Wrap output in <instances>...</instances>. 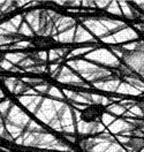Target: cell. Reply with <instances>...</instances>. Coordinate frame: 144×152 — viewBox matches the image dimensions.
<instances>
[{"label":"cell","mask_w":144,"mask_h":152,"mask_svg":"<svg viewBox=\"0 0 144 152\" xmlns=\"http://www.w3.org/2000/svg\"><path fill=\"white\" fill-rule=\"evenodd\" d=\"M125 66L133 70L135 74L144 75V45L133 51H127L124 56Z\"/></svg>","instance_id":"1"},{"label":"cell","mask_w":144,"mask_h":152,"mask_svg":"<svg viewBox=\"0 0 144 152\" xmlns=\"http://www.w3.org/2000/svg\"><path fill=\"white\" fill-rule=\"evenodd\" d=\"M60 19V15H58L56 12L52 10H40L39 13V22H38V30L37 35L39 36H50L53 30L57 21Z\"/></svg>","instance_id":"2"},{"label":"cell","mask_w":144,"mask_h":152,"mask_svg":"<svg viewBox=\"0 0 144 152\" xmlns=\"http://www.w3.org/2000/svg\"><path fill=\"white\" fill-rule=\"evenodd\" d=\"M29 121H30V119L24 114V112L20 107H18L16 105L14 104L10 107V112L7 114L6 119L4 120V122L6 124H10V126L20 128L22 130H24L27 128Z\"/></svg>","instance_id":"3"},{"label":"cell","mask_w":144,"mask_h":152,"mask_svg":"<svg viewBox=\"0 0 144 152\" xmlns=\"http://www.w3.org/2000/svg\"><path fill=\"white\" fill-rule=\"evenodd\" d=\"M19 102L24 105L30 112H35L37 110L38 103L40 102V98H37L35 96H20Z\"/></svg>","instance_id":"4"},{"label":"cell","mask_w":144,"mask_h":152,"mask_svg":"<svg viewBox=\"0 0 144 152\" xmlns=\"http://www.w3.org/2000/svg\"><path fill=\"white\" fill-rule=\"evenodd\" d=\"M0 35L2 36H12L15 37L18 35V29L15 28L10 21L4 22L0 24Z\"/></svg>","instance_id":"5"},{"label":"cell","mask_w":144,"mask_h":152,"mask_svg":"<svg viewBox=\"0 0 144 152\" xmlns=\"http://www.w3.org/2000/svg\"><path fill=\"white\" fill-rule=\"evenodd\" d=\"M26 58H27V54H24V53H6L4 59L10 61L13 65H19L20 62Z\"/></svg>","instance_id":"6"},{"label":"cell","mask_w":144,"mask_h":152,"mask_svg":"<svg viewBox=\"0 0 144 152\" xmlns=\"http://www.w3.org/2000/svg\"><path fill=\"white\" fill-rule=\"evenodd\" d=\"M99 110L98 108H95V107H89V108H86V111H84V113H83V119L86 120V121H95L97 120L98 118H99Z\"/></svg>","instance_id":"7"},{"label":"cell","mask_w":144,"mask_h":152,"mask_svg":"<svg viewBox=\"0 0 144 152\" xmlns=\"http://www.w3.org/2000/svg\"><path fill=\"white\" fill-rule=\"evenodd\" d=\"M15 8H16L15 1H2V0H0V12H1L2 15L14 10Z\"/></svg>","instance_id":"8"},{"label":"cell","mask_w":144,"mask_h":152,"mask_svg":"<svg viewBox=\"0 0 144 152\" xmlns=\"http://www.w3.org/2000/svg\"><path fill=\"white\" fill-rule=\"evenodd\" d=\"M12 106H13V103L10 102V99H5V100L0 102V115H1V118L4 120L6 119V116H7V114L10 112Z\"/></svg>","instance_id":"9"},{"label":"cell","mask_w":144,"mask_h":152,"mask_svg":"<svg viewBox=\"0 0 144 152\" xmlns=\"http://www.w3.org/2000/svg\"><path fill=\"white\" fill-rule=\"evenodd\" d=\"M0 69H4V70H8V72H14V73H21L22 69H20L15 65L10 64V61L5 60V59H1L0 60Z\"/></svg>","instance_id":"10"},{"label":"cell","mask_w":144,"mask_h":152,"mask_svg":"<svg viewBox=\"0 0 144 152\" xmlns=\"http://www.w3.org/2000/svg\"><path fill=\"white\" fill-rule=\"evenodd\" d=\"M18 34L21 35V36H27V37L34 36V31L31 30V28L29 27L26 22H22V24H21L20 28L18 29Z\"/></svg>","instance_id":"11"},{"label":"cell","mask_w":144,"mask_h":152,"mask_svg":"<svg viewBox=\"0 0 144 152\" xmlns=\"http://www.w3.org/2000/svg\"><path fill=\"white\" fill-rule=\"evenodd\" d=\"M21 40L19 36H15V37H12V36H2L0 35V48L1 46H8L10 43H16Z\"/></svg>","instance_id":"12"},{"label":"cell","mask_w":144,"mask_h":152,"mask_svg":"<svg viewBox=\"0 0 144 152\" xmlns=\"http://www.w3.org/2000/svg\"><path fill=\"white\" fill-rule=\"evenodd\" d=\"M129 146L133 149V151L138 152L144 146V140H140V138H134L129 142Z\"/></svg>","instance_id":"13"},{"label":"cell","mask_w":144,"mask_h":152,"mask_svg":"<svg viewBox=\"0 0 144 152\" xmlns=\"http://www.w3.org/2000/svg\"><path fill=\"white\" fill-rule=\"evenodd\" d=\"M2 81H4L5 86L13 94V90H14V88H15V84H16L18 80L14 78V77H2Z\"/></svg>","instance_id":"14"},{"label":"cell","mask_w":144,"mask_h":152,"mask_svg":"<svg viewBox=\"0 0 144 152\" xmlns=\"http://www.w3.org/2000/svg\"><path fill=\"white\" fill-rule=\"evenodd\" d=\"M29 46H31V43H29L27 40H19V42H16L13 46H8L10 48H29Z\"/></svg>","instance_id":"15"},{"label":"cell","mask_w":144,"mask_h":152,"mask_svg":"<svg viewBox=\"0 0 144 152\" xmlns=\"http://www.w3.org/2000/svg\"><path fill=\"white\" fill-rule=\"evenodd\" d=\"M10 22L16 29H19L20 26H21V24H22V22H23V16H22V15H16V16L12 18V19L10 20Z\"/></svg>","instance_id":"16"},{"label":"cell","mask_w":144,"mask_h":152,"mask_svg":"<svg viewBox=\"0 0 144 152\" xmlns=\"http://www.w3.org/2000/svg\"><path fill=\"white\" fill-rule=\"evenodd\" d=\"M138 107H140V110L142 111V113H143V115H144V103H140V104H138Z\"/></svg>","instance_id":"17"},{"label":"cell","mask_w":144,"mask_h":152,"mask_svg":"<svg viewBox=\"0 0 144 152\" xmlns=\"http://www.w3.org/2000/svg\"><path fill=\"white\" fill-rule=\"evenodd\" d=\"M5 97V94H4V91L1 90V88H0V99H2Z\"/></svg>","instance_id":"18"},{"label":"cell","mask_w":144,"mask_h":152,"mask_svg":"<svg viewBox=\"0 0 144 152\" xmlns=\"http://www.w3.org/2000/svg\"><path fill=\"white\" fill-rule=\"evenodd\" d=\"M1 16H2V14H1V12H0V18H1Z\"/></svg>","instance_id":"19"}]
</instances>
